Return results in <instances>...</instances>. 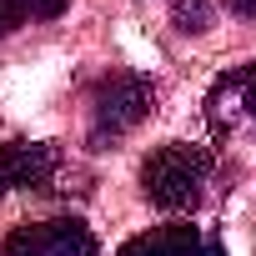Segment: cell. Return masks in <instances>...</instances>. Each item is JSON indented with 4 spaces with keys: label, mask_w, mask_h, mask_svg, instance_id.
<instances>
[{
    "label": "cell",
    "mask_w": 256,
    "mask_h": 256,
    "mask_svg": "<svg viewBox=\"0 0 256 256\" xmlns=\"http://www.w3.org/2000/svg\"><path fill=\"white\" fill-rule=\"evenodd\" d=\"M211 181V151L191 141H166L141 166V191L161 211H196Z\"/></svg>",
    "instance_id": "1"
},
{
    "label": "cell",
    "mask_w": 256,
    "mask_h": 256,
    "mask_svg": "<svg viewBox=\"0 0 256 256\" xmlns=\"http://www.w3.org/2000/svg\"><path fill=\"white\" fill-rule=\"evenodd\" d=\"M156 110V86L136 70H120V76H106L90 96V146L106 151L110 141H120L126 131H136V126Z\"/></svg>",
    "instance_id": "2"
},
{
    "label": "cell",
    "mask_w": 256,
    "mask_h": 256,
    "mask_svg": "<svg viewBox=\"0 0 256 256\" xmlns=\"http://www.w3.org/2000/svg\"><path fill=\"white\" fill-rule=\"evenodd\" d=\"M206 120H211V136L216 141H236V136H251L256 141V60L221 76L206 96Z\"/></svg>",
    "instance_id": "3"
},
{
    "label": "cell",
    "mask_w": 256,
    "mask_h": 256,
    "mask_svg": "<svg viewBox=\"0 0 256 256\" xmlns=\"http://www.w3.org/2000/svg\"><path fill=\"white\" fill-rule=\"evenodd\" d=\"M0 256H100V241L86 221H26L6 236Z\"/></svg>",
    "instance_id": "4"
},
{
    "label": "cell",
    "mask_w": 256,
    "mask_h": 256,
    "mask_svg": "<svg viewBox=\"0 0 256 256\" xmlns=\"http://www.w3.org/2000/svg\"><path fill=\"white\" fill-rule=\"evenodd\" d=\"M0 176H6V191H56L60 176V151L50 141H6L0 151Z\"/></svg>",
    "instance_id": "5"
},
{
    "label": "cell",
    "mask_w": 256,
    "mask_h": 256,
    "mask_svg": "<svg viewBox=\"0 0 256 256\" xmlns=\"http://www.w3.org/2000/svg\"><path fill=\"white\" fill-rule=\"evenodd\" d=\"M116 256H226V246L206 226H156L131 236Z\"/></svg>",
    "instance_id": "6"
},
{
    "label": "cell",
    "mask_w": 256,
    "mask_h": 256,
    "mask_svg": "<svg viewBox=\"0 0 256 256\" xmlns=\"http://www.w3.org/2000/svg\"><path fill=\"white\" fill-rule=\"evenodd\" d=\"M70 0H0V36H10L30 20H56Z\"/></svg>",
    "instance_id": "7"
},
{
    "label": "cell",
    "mask_w": 256,
    "mask_h": 256,
    "mask_svg": "<svg viewBox=\"0 0 256 256\" xmlns=\"http://www.w3.org/2000/svg\"><path fill=\"white\" fill-rule=\"evenodd\" d=\"M176 20H181V30H206V6L181 0V6H176Z\"/></svg>",
    "instance_id": "8"
},
{
    "label": "cell",
    "mask_w": 256,
    "mask_h": 256,
    "mask_svg": "<svg viewBox=\"0 0 256 256\" xmlns=\"http://www.w3.org/2000/svg\"><path fill=\"white\" fill-rule=\"evenodd\" d=\"M226 6H231L236 16H251V20H256V0H226Z\"/></svg>",
    "instance_id": "9"
},
{
    "label": "cell",
    "mask_w": 256,
    "mask_h": 256,
    "mask_svg": "<svg viewBox=\"0 0 256 256\" xmlns=\"http://www.w3.org/2000/svg\"><path fill=\"white\" fill-rule=\"evenodd\" d=\"M0 196H6V176H0Z\"/></svg>",
    "instance_id": "10"
}]
</instances>
